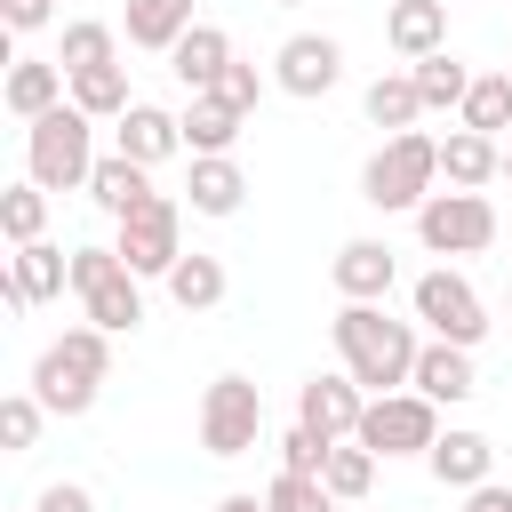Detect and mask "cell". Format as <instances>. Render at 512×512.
<instances>
[{
  "label": "cell",
  "instance_id": "cell-5",
  "mask_svg": "<svg viewBox=\"0 0 512 512\" xmlns=\"http://www.w3.org/2000/svg\"><path fill=\"white\" fill-rule=\"evenodd\" d=\"M72 296H80V312H88L96 328H112V336H128V328L144 320V296H136V272H128L120 248H72Z\"/></svg>",
  "mask_w": 512,
  "mask_h": 512
},
{
  "label": "cell",
  "instance_id": "cell-1",
  "mask_svg": "<svg viewBox=\"0 0 512 512\" xmlns=\"http://www.w3.org/2000/svg\"><path fill=\"white\" fill-rule=\"evenodd\" d=\"M328 328H336V360H344L368 392H400V384L416 376V352H424V344H416V328L392 320L384 304H344Z\"/></svg>",
  "mask_w": 512,
  "mask_h": 512
},
{
  "label": "cell",
  "instance_id": "cell-34",
  "mask_svg": "<svg viewBox=\"0 0 512 512\" xmlns=\"http://www.w3.org/2000/svg\"><path fill=\"white\" fill-rule=\"evenodd\" d=\"M264 504H272V512H336V496H328L320 472H280V480L264 488Z\"/></svg>",
  "mask_w": 512,
  "mask_h": 512
},
{
  "label": "cell",
  "instance_id": "cell-42",
  "mask_svg": "<svg viewBox=\"0 0 512 512\" xmlns=\"http://www.w3.org/2000/svg\"><path fill=\"white\" fill-rule=\"evenodd\" d=\"M504 184H512V144H504Z\"/></svg>",
  "mask_w": 512,
  "mask_h": 512
},
{
  "label": "cell",
  "instance_id": "cell-43",
  "mask_svg": "<svg viewBox=\"0 0 512 512\" xmlns=\"http://www.w3.org/2000/svg\"><path fill=\"white\" fill-rule=\"evenodd\" d=\"M272 8H304V0H272Z\"/></svg>",
  "mask_w": 512,
  "mask_h": 512
},
{
  "label": "cell",
  "instance_id": "cell-8",
  "mask_svg": "<svg viewBox=\"0 0 512 512\" xmlns=\"http://www.w3.org/2000/svg\"><path fill=\"white\" fill-rule=\"evenodd\" d=\"M352 440H368L376 456H424L440 440V400H424V392H368V416H360Z\"/></svg>",
  "mask_w": 512,
  "mask_h": 512
},
{
  "label": "cell",
  "instance_id": "cell-37",
  "mask_svg": "<svg viewBox=\"0 0 512 512\" xmlns=\"http://www.w3.org/2000/svg\"><path fill=\"white\" fill-rule=\"evenodd\" d=\"M216 96H224V104H240V112H256V96H264V72L232 56V64H224V80H216Z\"/></svg>",
  "mask_w": 512,
  "mask_h": 512
},
{
  "label": "cell",
  "instance_id": "cell-9",
  "mask_svg": "<svg viewBox=\"0 0 512 512\" xmlns=\"http://www.w3.org/2000/svg\"><path fill=\"white\" fill-rule=\"evenodd\" d=\"M120 256H128V272L144 280V272H160L168 280V264L184 256V200H168V192H152L144 208H128L120 216V240H112Z\"/></svg>",
  "mask_w": 512,
  "mask_h": 512
},
{
  "label": "cell",
  "instance_id": "cell-26",
  "mask_svg": "<svg viewBox=\"0 0 512 512\" xmlns=\"http://www.w3.org/2000/svg\"><path fill=\"white\" fill-rule=\"evenodd\" d=\"M360 112L376 120V128H416V112H424V96H416V72H384V80H368V96H360Z\"/></svg>",
  "mask_w": 512,
  "mask_h": 512
},
{
  "label": "cell",
  "instance_id": "cell-32",
  "mask_svg": "<svg viewBox=\"0 0 512 512\" xmlns=\"http://www.w3.org/2000/svg\"><path fill=\"white\" fill-rule=\"evenodd\" d=\"M464 128H480V136H496L504 120H512V72H480L472 88H464Z\"/></svg>",
  "mask_w": 512,
  "mask_h": 512
},
{
  "label": "cell",
  "instance_id": "cell-40",
  "mask_svg": "<svg viewBox=\"0 0 512 512\" xmlns=\"http://www.w3.org/2000/svg\"><path fill=\"white\" fill-rule=\"evenodd\" d=\"M464 512H512V488L504 480H480V488H464Z\"/></svg>",
  "mask_w": 512,
  "mask_h": 512
},
{
  "label": "cell",
  "instance_id": "cell-39",
  "mask_svg": "<svg viewBox=\"0 0 512 512\" xmlns=\"http://www.w3.org/2000/svg\"><path fill=\"white\" fill-rule=\"evenodd\" d=\"M0 16H8V32H40L56 16V0H0Z\"/></svg>",
  "mask_w": 512,
  "mask_h": 512
},
{
  "label": "cell",
  "instance_id": "cell-4",
  "mask_svg": "<svg viewBox=\"0 0 512 512\" xmlns=\"http://www.w3.org/2000/svg\"><path fill=\"white\" fill-rule=\"evenodd\" d=\"M432 184H440V136H424V128L384 136V152H368V168H360V200L384 208V216L392 208H424Z\"/></svg>",
  "mask_w": 512,
  "mask_h": 512
},
{
  "label": "cell",
  "instance_id": "cell-18",
  "mask_svg": "<svg viewBox=\"0 0 512 512\" xmlns=\"http://www.w3.org/2000/svg\"><path fill=\"white\" fill-rule=\"evenodd\" d=\"M408 384H416L424 400H448V408L480 392V376H472V352H464V344H448V336H432V344L416 352V376H408Z\"/></svg>",
  "mask_w": 512,
  "mask_h": 512
},
{
  "label": "cell",
  "instance_id": "cell-13",
  "mask_svg": "<svg viewBox=\"0 0 512 512\" xmlns=\"http://www.w3.org/2000/svg\"><path fill=\"white\" fill-rule=\"evenodd\" d=\"M64 288H72V256H64V248H48V240H24V248L8 256V288H0V296H8L16 312L48 304V296H64Z\"/></svg>",
  "mask_w": 512,
  "mask_h": 512
},
{
  "label": "cell",
  "instance_id": "cell-23",
  "mask_svg": "<svg viewBox=\"0 0 512 512\" xmlns=\"http://www.w3.org/2000/svg\"><path fill=\"white\" fill-rule=\"evenodd\" d=\"M88 200H96V208L120 224L128 208H144V200H152V168H144V160H128V152H112V160H96V176H88Z\"/></svg>",
  "mask_w": 512,
  "mask_h": 512
},
{
  "label": "cell",
  "instance_id": "cell-22",
  "mask_svg": "<svg viewBox=\"0 0 512 512\" xmlns=\"http://www.w3.org/2000/svg\"><path fill=\"white\" fill-rule=\"evenodd\" d=\"M224 64H232V40H224L216 24H192V32L168 48V72H176L192 96H200V88H216V80H224Z\"/></svg>",
  "mask_w": 512,
  "mask_h": 512
},
{
  "label": "cell",
  "instance_id": "cell-11",
  "mask_svg": "<svg viewBox=\"0 0 512 512\" xmlns=\"http://www.w3.org/2000/svg\"><path fill=\"white\" fill-rule=\"evenodd\" d=\"M360 416H368V384H360L352 368L312 376V384L296 392V424H312L320 440H352V432H360Z\"/></svg>",
  "mask_w": 512,
  "mask_h": 512
},
{
  "label": "cell",
  "instance_id": "cell-15",
  "mask_svg": "<svg viewBox=\"0 0 512 512\" xmlns=\"http://www.w3.org/2000/svg\"><path fill=\"white\" fill-rule=\"evenodd\" d=\"M112 136H120L112 152H128V160L160 168V160H176V152H184V112H160V104H128Z\"/></svg>",
  "mask_w": 512,
  "mask_h": 512
},
{
  "label": "cell",
  "instance_id": "cell-27",
  "mask_svg": "<svg viewBox=\"0 0 512 512\" xmlns=\"http://www.w3.org/2000/svg\"><path fill=\"white\" fill-rule=\"evenodd\" d=\"M408 72H416V96H424V112H440V104H464V88L480 80V72H472V64H456L448 48H432V56H416Z\"/></svg>",
  "mask_w": 512,
  "mask_h": 512
},
{
  "label": "cell",
  "instance_id": "cell-20",
  "mask_svg": "<svg viewBox=\"0 0 512 512\" xmlns=\"http://www.w3.org/2000/svg\"><path fill=\"white\" fill-rule=\"evenodd\" d=\"M440 176L456 192H480L488 176H504V144L480 136V128H456V136H440Z\"/></svg>",
  "mask_w": 512,
  "mask_h": 512
},
{
  "label": "cell",
  "instance_id": "cell-14",
  "mask_svg": "<svg viewBox=\"0 0 512 512\" xmlns=\"http://www.w3.org/2000/svg\"><path fill=\"white\" fill-rule=\"evenodd\" d=\"M64 88H72V72H64V64H48V56H8L0 104H8L16 120H40V112H56V104H64Z\"/></svg>",
  "mask_w": 512,
  "mask_h": 512
},
{
  "label": "cell",
  "instance_id": "cell-21",
  "mask_svg": "<svg viewBox=\"0 0 512 512\" xmlns=\"http://www.w3.org/2000/svg\"><path fill=\"white\" fill-rule=\"evenodd\" d=\"M384 40H392L408 64H416V56H432V48H448V0H392Z\"/></svg>",
  "mask_w": 512,
  "mask_h": 512
},
{
  "label": "cell",
  "instance_id": "cell-12",
  "mask_svg": "<svg viewBox=\"0 0 512 512\" xmlns=\"http://www.w3.org/2000/svg\"><path fill=\"white\" fill-rule=\"evenodd\" d=\"M272 80H280L288 96H328V88L344 80V48H336L328 32H288L280 56H272Z\"/></svg>",
  "mask_w": 512,
  "mask_h": 512
},
{
  "label": "cell",
  "instance_id": "cell-6",
  "mask_svg": "<svg viewBox=\"0 0 512 512\" xmlns=\"http://www.w3.org/2000/svg\"><path fill=\"white\" fill-rule=\"evenodd\" d=\"M416 240L432 248V256H480L488 240H496V208H488V192H432L424 208H416Z\"/></svg>",
  "mask_w": 512,
  "mask_h": 512
},
{
  "label": "cell",
  "instance_id": "cell-36",
  "mask_svg": "<svg viewBox=\"0 0 512 512\" xmlns=\"http://www.w3.org/2000/svg\"><path fill=\"white\" fill-rule=\"evenodd\" d=\"M328 448H336V440H320L312 424H288V432H280V472H320Z\"/></svg>",
  "mask_w": 512,
  "mask_h": 512
},
{
  "label": "cell",
  "instance_id": "cell-35",
  "mask_svg": "<svg viewBox=\"0 0 512 512\" xmlns=\"http://www.w3.org/2000/svg\"><path fill=\"white\" fill-rule=\"evenodd\" d=\"M40 416H48L40 392H8V400H0V440H8V456H24V448L40 440Z\"/></svg>",
  "mask_w": 512,
  "mask_h": 512
},
{
  "label": "cell",
  "instance_id": "cell-19",
  "mask_svg": "<svg viewBox=\"0 0 512 512\" xmlns=\"http://www.w3.org/2000/svg\"><path fill=\"white\" fill-rule=\"evenodd\" d=\"M424 464H432L440 488H480V480L496 472V440H488V432H440V440L424 448Z\"/></svg>",
  "mask_w": 512,
  "mask_h": 512
},
{
  "label": "cell",
  "instance_id": "cell-38",
  "mask_svg": "<svg viewBox=\"0 0 512 512\" xmlns=\"http://www.w3.org/2000/svg\"><path fill=\"white\" fill-rule=\"evenodd\" d=\"M32 512H96V496L80 488V480H56V488H40V504Z\"/></svg>",
  "mask_w": 512,
  "mask_h": 512
},
{
  "label": "cell",
  "instance_id": "cell-16",
  "mask_svg": "<svg viewBox=\"0 0 512 512\" xmlns=\"http://www.w3.org/2000/svg\"><path fill=\"white\" fill-rule=\"evenodd\" d=\"M328 272H336V296H344V304H384L400 264H392V248H384V240H344Z\"/></svg>",
  "mask_w": 512,
  "mask_h": 512
},
{
  "label": "cell",
  "instance_id": "cell-41",
  "mask_svg": "<svg viewBox=\"0 0 512 512\" xmlns=\"http://www.w3.org/2000/svg\"><path fill=\"white\" fill-rule=\"evenodd\" d=\"M216 512H272V504H264V496H224Z\"/></svg>",
  "mask_w": 512,
  "mask_h": 512
},
{
  "label": "cell",
  "instance_id": "cell-30",
  "mask_svg": "<svg viewBox=\"0 0 512 512\" xmlns=\"http://www.w3.org/2000/svg\"><path fill=\"white\" fill-rule=\"evenodd\" d=\"M72 104H80L88 120H120V112H128V72H120V64H88V72H72Z\"/></svg>",
  "mask_w": 512,
  "mask_h": 512
},
{
  "label": "cell",
  "instance_id": "cell-3",
  "mask_svg": "<svg viewBox=\"0 0 512 512\" xmlns=\"http://www.w3.org/2000/svg\"><path fill=\"white\" fill-rule=\"evenodd\" d=\"M96 120L64 96L56 112H40V120H24V168H32V184H48V192H88V176H96Z\"/></svg>",
  "mask_w": 512,
  "mask_h": 512
},
{
  "label": "cell",
  "instance_id": "cell-10",
  "mask_svg": "<svg viewBox=\"0 0 512 512\" xmlns=\"http://www.w3.org/2000/svg\"><path fill=\"white\" fill-rule=\"evenodd\" d=\"M416 320H424L432 336H448V344H464V352H472V344L488 336V304H480V288H472L464 272H448V264L416 280Z\"/></svg>",
  "mask_w": 512,
  "mask_h": 512
},
{
  "label": "cell",
  "instance_id": "cell-28",
  "mask_svg": "<svg viewBox=\"0 0 512 512\" xmlns=\"http://www.w3.org/2000/svg\"><path fill=\"white\" fill-rule=\"evenodd\" d=\"M168 296H176L184 312H216V304H224V264H216V256H176V264H168Z\"/></svg>",
  "mask_w": 512,
  "mask_h": 512
},
{
  "label": "cell",
  "instance_id": "cell-31",
  "mask_svg": "<svg viewBox=\"0 0 512 512\" xmlns=\"http://www.w3.org/2000/svg\"><path fill=\"white\" fill-rule=\"evenodd\" d=\"M56 64H64V72L120 64V32H112V24H96V16H80V24H64V48H56Z\"/></svg>",
  "mask_w": 512,
  "mask_h": 512
},
{
  "label": "cell",
  "instance_id": "cell-7",
  "mask_svg": "<svg viewBox=\"0 0 512 512\" xmlns=\"http://www.w3.org/2000/svg\"><path fill=\"white\" fill-rule=\"evenodd\" d=\"M264 440V392L248 376H216L200 392V448L208 456H248Z\"/></svg>",
  "mask_w": 512,
  "mask_h": 512
},
{
  "label": "cell",
  "instance_id": "cell-24",
  "mask_svg": "<svg viewBox=\"0 0 512 512\" xmlns=\"http://www.w3.org/2000/svg\"><path fill=\"white\" fill-rule=\"evenodd\" d=\"M120 32H128V48H152V56H168V48L192 32V0H128Z\"/></svg>",
  "mask_w": 512,
  "mask_h": 512
},
{
  "label": "cell",
  "instance_id": "cell-25",
  "mask_svg": "<svg viewBox=\"0 0 512 512\" xmlns=\"http://www.w3.org/2000/svg\"><path fill=\"white\" fill-rule=\"evenodd\" d=\"M240 128H248V112H240V104H224L216 88H200V96H192V112H184V152H232V144H240Z\"/></svg>",
  "mask_w": 512,
  "mask_h": 512
},
{
  "label": "cell",
  "instance_id": "cell-17",
  "mask_svg": "<svg viewBox=\"0 0 512 512\" xmlns=\"http://www.w3.org/2000/svg\"><path fill=\"white\" fill-rule=\"evenodd\" d=\"M184 200H192V216H240V200H248V176H240V160H232V152H192Z\"/></svg>",
  "mask_w": 512,
  "mask_h": 512
},
{
  "label": "cell",
  "instance_id": "cell-29",
  "mask_svg": "<svg viewBox=\"0 0 512 512\" xmlns=\"http://www.w3.org/2000/svg\"><path fill=\"white\" fill-rule=\"evenodd\" d=\"M320 480H328V496H336V504L368 496V488H376V448H368V440H336V448H328V464H320Z\"/></svg>",
  "mask_w": 512,
  "mask_h": 512
},
{
  "label": "cell",
  "instance_id": "cell-33",
  "mask_svg": "<svg viewBox=\"0 0 512 512\" xmlns=\"http://www.w3.org/2000/svg\"><path fill=\"white\" fill-rule=\"evenodd\" d=\"M0 232L24 248V240H40L48 232V184H8L0 192Z\"/></svg>",
  "mask_w": 512,
  "mask_h": 512
},
{
  "label": "cell",
  "instance_id": "cell-2",
  "mask_svg": "<svg viewBox=\"0 0 512 512\" xmlns=\"http://www.w3.org/2000/svg\"><path fill=\"white\" fill-rule=\"evenodd\" d=\"M112 376V328H64L40 360H32V392L48 416H88L96 408V384Z\"/></svg>",
  "mask_w": 512,
  "mask_h": 512
}]
</instances>
